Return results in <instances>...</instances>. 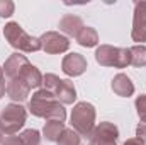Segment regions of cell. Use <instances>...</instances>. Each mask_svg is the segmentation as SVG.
Listing matches in <instances>:
<instances>
[{
  "instance_id": "obj_1",
  "label": "cell",
  "mask_w": 146,
  "mask_h": 145,
  "mask_svg": "<svg viewBox=\"0 0 146 145\" xmlns=\"http://www.w3.org/2000/svg\"><path fill=\"white\" fill-rule=\"evenodd\" d=\"M29 111L37 118H46V119H56L65 123L66 119V111L63 104L56 99V96L51 91L39 89L33 94L29 101Z\"/></svg>"
},
{
  "instance_id": "obj_2",
  "label": "cell",
  "mask_w": 146,
  "mask_h": 145,
  "mask_svg": "<svg viewBox=\"0 0 146 145\" xmlns=\"http://www.w3.org/2000/svg\"><path fill=\"white\" fill-rule=\"evenodd\" d=\"M3 36L9 41V44L19 51L24 53H33V51H39L41 50V43L39 38L29 36L22 26H19V22H9L3 28Z\"/></svg>"
},
{
  "instance_id": "obj_3",
  "label": "cell",
  "mask_w": 146,
  "mask_h": 145,
  "mask_svg": "<svg viewBox=\"0 0 146 145\" xmlns=\"http://www.w3.org/2000/svg\"><path fill=\"white\" fill-rule=\"evenodd\" d=\"M72 128L80 137H90V133L95 128V108L94 104L83 101L76 103L72 111Z\"/></svg>"
},
{
  "instance_id": "obj_4",
  "label": "cell",
  "mask_w": 146,
  "mask_h": 145,
  "mask_svg": "<svg viewBox=\"0 0 146 145\" xmlns=\"http://www.w3.org/2000/svg\"><path fill=\"white\" fill-rule=\"evenodd\" d=\"M95 60L102 67L126 68L131 65V51L129 48H117L110 44H100L95 50Z\"/></svg>"
},
{
  "instance_id": "obj_5",
  "label": "cell",
  "mask_w": 146,
  "mask_h": 145,
  "mask_svg": "<svg viewBox=\"0 0 146 145\" xmlns=\"http://www.w3.org/2000/svg\"><path fill=\"white\" fill-rule=\"evenodd\" d=\"M27 113L17 103H10L0 113V130L5 135H15L26 125Z\"/></svg>"
},
{
  "instance_id": "obj_6",
  "label": "cell",
  "mask_w": 146,
  "mask_h": 145,
  "mask_svg": "<svg viewBox=\"0 0 146 145\" xmlns=\"http://www.w3.org/2000/svg\"><path fill=\"white\" fill-rule=\"evenodd\" d=\"M41 43V50L49 53V55H58V53H65L70 48V39L56 31H48L39 38Z\"/></svg>"
},
{
  "instance_id": "obj_7",
  "label": "cell",
  "mask_w": 146,
  "mask_h": 145,
  "mask_svg": "<svg viewBox=\"0 0 146 145\" xmlns=\"http://www.w3.org/2000/svg\"><path fill=\"white\" fill-rule=\"evenodd\" d=\"M119 137V130L114 123L104 121L94 128L90 133V144L88 145H115V140Z\"/></svg>"
},
{
  "instance_id": "obj_8",
  "label": "cell",
  "mask_w": 146,
  "mask_h": 145,
  "mask_svg": "<svg viewBox=\"0 0 146 145\" xmlns=\"http://www.w3.org/2000/svg\"><path fill=\"white\" fill-rule=\"evenodd\" d=\"M133 41L146 43V2H138L134 5V19H133Z\"/></svg>"
},
{
  "instance_id": "obj_9",
  "label": "cell",
  "mask_w": 146,
  "mask_h": 145,
  "mask_svg": "<svg viewBox=\"0 0 146 145\" xmlns=\"http://www.w3.org/2000/svg\"><path fill=\"white\" fill-rule=\"evenodd\" d=\"M61 70L68 77H78L87 70V58L80 53H70L63 58Z\"/></svg>"
},
{
  "instance_id": "obj_10",
  "label": "cell",
  "mask_w": 146,
  "mask_h": 145,
  "mask_svg": "<svg viewBox=\"0 0 146 145\" xmlns=\"http://www.w3.org/2000/svg\"><path fill=\"white\" fill-rule=\"evenodd\" d=\"M29 63H31V62H29L24 55L14 53V55H10V56L7 58V62H5V65H3V73L9 77V80H10V79H17Z\"/></svg>"
},
{
  "instance_id": "obj_11",
  "label": "cell",
  "mask_w": 146,
  "mask_h": 145,
  "mask_svg": "<svg viewBox=\"0 0 146 145\" xmlns=\"http://www.w3.org/2000/svg\"><path fill=\"white\" fill-rule=\"evenodd\" d=\"M29 92H31V87L22 79H10L9 84H7V96L12 101H15L17 104L22 103V101H26L27 96H29Z\"/></svg>"
},
{
  "instance_id": "obj_12",
  "label": "cell",
  "mask_w": 146,
  "mask_h": 145,
  "mask_svg": "<svg viewBox=\"0 0 146 145\" xmlns=\"http://www.w3.org/2000/svg\"><path fill=\"white\" fill-rule=\"evenodd\" d=\"M53 94L56 96V99L61 103V104H73L75 99H76V91H75V85H73L72 80L68 79H61L60 84L56 85V89L53 91Z\"/></svg>"
},
{
  "instance_id": "obj_13",
  "label": "cell",
  "mask_w": 146,
  "mask_h": 145,
  "mask_svg": "<svg viewBox=\"0 0 146 145\" xmlns=\"http://www.w3.org/2000/svg\"><path fill=\"white\" fill-rule=\"evenodd\" d=\"M112 91L121 97H129L134 94V84L126 73H117L112 79Z\"/></svg>"
},
{
  "instance_id": "obj_14",
  "label": "cell",
  "mask_w": 146,
  "mask_h": 145,
  "mask_svg": "<svg viewBox=\"0 0 146 145\" xmlns=\"http://www.w3.org/2000/svg\"><path fill=\"white\" fill-rule=\"evenodd\" d=\"M82 29H83V21L78 15L68 14V15H65L60 21V31H63L65 34H68V36H72V38H76Z\"/></svg>"
},
{
  "instance_id": "obj_15",
  "label": "cell",
  "mask_w": 146,
  "mask_h": 145,
  "mask_svg": "<svg viewBox=\"0 0 146 145\" xmlns=\"http://www.w3.org/2000/svg\"><path fill=\"white\" fill-rule=\"evenodd\" d=\"M17 79H22L31 89H37L39 85H42V75L39 72V68H36V67L31 65V63L22 70V73H21Z\"/></svg>"
},
{
  "instance_id": "obj_16",
  "label": "cell",
  "mask_w": 146,
  "mask_h": 145,
  "mask_svg": "<svg viewBox=\"0 0 146 145\" xmlns=\"http://www.w3.org/2000/svg\"><path fill=\"white\" fill-rule=\"evenodd\" d=\"M63 132H65V123L56 121V119H48V123L44 125V130H42L44 138L48 142H58Z\"/></svg>"
},
{
  "instance_id": "obj_17",
  "label": "cell",
  "mask_w": 146,
  "mask_h": 145,
  "mask_svg": "<svg viewBox=\"0 0 146 145\" xmlns=\"http://www.w3.org/2000/svg\"><path fill=\"white\" fill-rule=\"evenodd\" d=\"M75 39L78 41V44H82V46H85V48H94V46H97V43H99V34H97V31H95L94 28L83 26V29L78 33V36L75 38Z\"/></svg>"
},
{
  "instance_id": "obj_18",
  "label": "cell",
  "mask_w": 146,
  "mask_h": 145,
  "mask_svg": "<svg viewBox=\"0 0 146 145\" xmlns=\"http://www.w3.org/2000/svg\"><path fill=\"white\" fill-rule=\"evenodd\" d=\"M131 51V65L141 68L146 65V46L145 44H136L133 48H129Z\"/></svg>"
},
{
  "instance_id": "obj_19",
  "label": "cell",
  "mask_w": 146,
  "mask_h": 145,
  "mask_svg": "<svg viewBox=\"0 0 146 145\" xmlns=\"http://www.w3.org/2000/svg\"><path fill=\"white\" fill-rule=\"evenodd\" d=\"M58 145H82V138L73 128H65L58 140Z\"/></svg>"
},
{
  "instance_id": "obj_20",
  "label": "cell",
  "mask_w": 146,
  "mask_h": 145,
  "mask_svg": "<svg viewBox=\"0 0 146 145\" xmlns=\"http://www.w3.org/2000/svg\"><path fill=\"white\" fill-rule=\"evenodd\" d=\"M19 137L22 138L24 145H39V142H41V135L37 130H26Z\"/></svg>"
},
{
  "instance_id": "obj_21",
  "label": "cell",
  "mask_w": 146,
  "mask_h": 145,
  "mask_svg": "<svg viewBox=\"0 0 146 145\" xmlns=\"http://www.w3.org/2000/svg\"><path fill=\"white\" fill-rule=\"evenodd\" d=\"M134 106H136V109H138V116H139V119H141L143 123H146V94H141V96L136 97Z\"/></svg>"
},
{
  "instance_id": "obj_22",
  "label": "cell",
  "mask_w": 146,
  "mask_h": 145,
  "mask_svg": "<svg viewBox=\"0 0 146 145\" xmlns=\"http://www.w3.org/2000/svg\"><path fill=\"white\" fill-rule=\"evenodd\" d=\"M14 2L10 0H0V17H10L14 14Z\"/></svg>"
},
{
  "instance_id": "obj_23",
  "label": "cell",
  "mask_w": 146,
  "mask_h": 145,
  "mask_svg": "<svg viewBox=\"0 0 146 145\" xmlns=\"http://www.w3.org/2000/svg\"><path fill=\"white\" fill-rule=\"evenodd\" d=\"M2 145H24V142H22L21 137H14V135H10V137H7V138L2 142Z\"/></svg>"
},
{
  "instance_id": "obj_24",
  "label": "cell",
  "mask_w": 146,
  "mask_h": 145,
  "mask_svg": "<svg viewBox=\"0 0 146 145\" xmlns=\"http://www.w3.org/2000/svg\"><path fill=\"white\" fill-rule=\"evenodd\" d=\"M136 137L138 138H141L143 142H146V123H139L138 125V128H136Z\"/></svg>"
},
{
  "instance_id": "obj_25",
  "label": "cell",
  "mask_w": 146,
  "mask_h": 145,
  "mask_svg": "<svg viewBox=\"0 0 146 145\" xmlns=\"http://www.w3.org/2000/svg\"><path fill=\"white\" fill-rule=\"evenodd\" d=\"M7 92V85H5V73H3V68L0 67V99L2 96H5Z\"/></svg>"
},
{
  "instance_id": "obj_26",
  "label": "cell",
  "mask_w": 146,
  "mask_h": 145,
  "mask_svg": "<svg viewBox=\"0 0 146 145\" xmlns=\"http://www.w3.org/2000/svg\"><path fill=\"white\" fill-rule=\"evenodd\" d=\"M124 145H145V142L141 140V138H138V137H134V138H129V140H126Z\"/></svg>"
},
{
  "instance_id": "obj_27",
  "label": "cell",
  "mask_w": 146,
  "mask_h": 145,
  "mask_svg": "<svg viewBox=\"0 0 146 145\" xmlns=\"http://www.w3.org/2000/svg\"><path fill=\"white\" fill-rule=\"evenodd\" d=\"M2 142H3V133H2V130H0V145H2Z\"/></svg>"
}]
</instances>
